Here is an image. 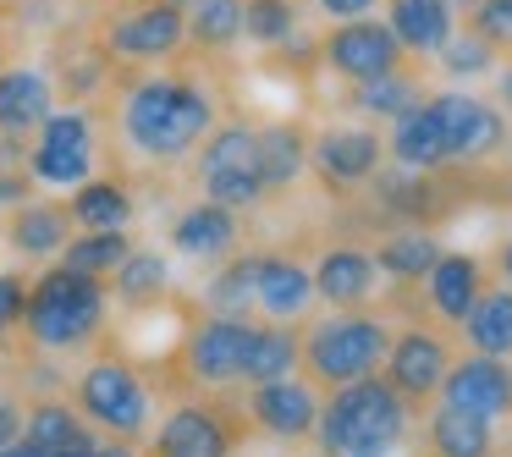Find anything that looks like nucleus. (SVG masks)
<instances>
[{"instance_id": "1a4fd4ad", "label": "nucleus", "mask_w": 512, "mask_h": 457, "mask_svg": "<svg viewBox=\"0 0 512 457\" xmlns=\"http://www.w3.org/2000/svg\"><path fill=\"white\" fill-rule=\"evenodd\" d=\"M441 402L446 408H463L474 419H507L512 413V369L501 358L479 353V358H463L441 375Z\"/></svg>"}, {"instance_id": "a18cd8bd", "label": "nucleus", "mask_w": 512, "mask_h": 457, "mask_svg": "<svg viewBox=\"0 0 512 457\" xmlns=\"http://www.w3.org/2000/svg\"><path fill=\"white\" fill-rule=\"evenodd\" d=\"M67 457H133V452H127V446H78V452H67Z\"/></svg>"}, {"instance_id": "412c9836", "label": "nucleus", "mask_w": 512, "mask_h": 457, "mask_svg": "<svg viewBox=\"0 0 512 457\" xmlns=\"http://www.w3.org/2000/svg\"><path fill=\"white\" fill-rule=\"evenodd\" d=\"M50 116V78L34 67L0 72V133H28Z\"/></svg>"}, {"instance_id": "a211bd4d", "label": "nucleus", "mask_w": 512, "mask_h": 457, "mask_svg": "<svg viewBox=\"0 0 512 457\" xmlns=\"http://www.w3.org/2000/svg\"><path fill=\"white\" fill-rule=\"evenodd\" d=\"M391 155H397V166H408V171H441L446 166V133H441V122H435V111H430V100H419V105H408L402 116H391Z\"/></svg>"}, {"instance_id": "79ce46f5", "label": "nucleus", "mask_w": 512, "mask_h": 457, "mask_svg": "<svg viewBox=\"0 0 512 457\" xmlns=\"http://www.w3.org/2000/svg\"><path fill=\"white\" fill-rule=\"evenodd\" d=\"M320 12L347 23V17H369V12H375V0H320Z\"/></svg>"}, {"instance_id": "c9c22d12", "label": "nucleus", "mask_w": 512, "mask_h": 457, "mask_svg": "<svg viewBox=\"0 0 512 457\" xmlns=\"http://www.w3.org/2000/svg\"><path fill=\"white\" fill-rule=\"evenodd\" d=\"M243 34L259 39V45H287L298 34L292 0H243Z\"/></svg>"}, {"instance_id": "39448f33", "label": "nucleus", "mask_w": 512, "mask_h": 457, "mask_svg": "<svg viewBox=\"0 0 512 457\" xmlns=\"http://www.w3.org/2000/svg\"><path fill=\"white\" fill-rule=\"evenodd\" d=\"M199 182L215 204L226 210H248L265 199V177H259V133L254 127H221L199 155Z\"/></svg>"}, {"instance_id": "c03bdc74", "label": "nucleus", "mask_w": 512, "mask_h": 457, "mask_svg": "<svg viewBox=\"0 0 512 457\" xmlns=\"http://www.w3.org/2000/svg\"><path fill=\"white\" fill-rule=\"evenodd\" d=\"M28 199V182L23 177H0V204H23Z\"/></svg>"}, {"instance_id": "58836bf2", "label": "nucleus", "mask_w": 512, "mask_h": 457, "mask_svg": "<svg viewBox=\"0 0 512 457\" xmlns=\"http://www.w3.org/2000/svg\"><path fill=\"white\" fill-rule=\"evenodd\" d=\"M435 56H446V72H452V78H474V72H490L496 45H485L479 34H452Z\"/></svg>"}, {"instance_id": "4c0bfd02", "label": "nucleus", "mask_w": 512, "mask_h": 457, "mask_svg": "<svg viewBox=\"0 0 512 457\" xmlns=\"http://www.w3.org/2000/svg\"><path fill=\"white\" fill-rule=\"evenodd\" d=\"M248 303H254V259H237V265H226L210 281V309L215 314H248Z\"/></svg>"}, {"instance_id": "0eeeda50", "label": "nucleus", "mask_w": 512, "mask_h": 457, "mask_svg": "<svg viewBox=\"0 0 512 457\" xmlns=\"http://www.w3.org/2000/svg\"><path fill=\"white\" fill-rule=\"evenodd\" d=\"M78 402H83V413H89L94 424H105V430L122 435V441L149 424V391H144V380H138L127 364H116V358L83 369Z\"/></svg>"}, {"instance_id": "dca6fc26", "label": "nucleus", "mask_w": 512, "mask_h": 457, "mask_svg": "<svg viewBox=\"0 0 512 457\" xmlns=\"http://www.w3.org/2000/svg\"><path fill=\"white\" fill-rule=\"evenodd\" d=\"M309 160L325 171L331 188H353V182H369L380 171V138L375 133H325L320 144L309 149Z\"/></svg>"}, {"instance_id": "ea45409f", "label": "nucleus", "mask_w": 512, "mask_h": 457, "mask_svg": "<svg viewBox=\"0 0 512 457\" xmlns=\"http://www.w3.org/2000/svg\"><path fill=\"white\" fill-rule=\"evenodd\" d=\"M474 34L496 50H512V0H474Z\"/></svg>"}, {"instance_id": "bb28decb", "label": "nucleus", "mask_w": 512, "mask_h": 457, "mask_svg": "<svg viewBox=\"0 0 512 457\" xmlns=\"http://www.w3.org/2000/svg\"><path fill=\"white\" fill-rule=\"evenodd\" d=\"M303 166H309V144H303L298 127L281 122L259 133V177H265V188H292Z\"/></svg>"}, {"instance_id": "f704fd0d", "label": "nucleus", "mask_w": 512, "mask_h": 457, "mask_svg": "<svg viewBox=\"0 0 512 457\" xmlns=\"http://www.w3.org/2000/svg\"><path fill=\"white\" fill-rule=\"evenodd\" d=\"M61 254H67L61 265L83 270V276H105V270H116L127 259V237L122 232H83L78 243H67Z\"/></svg>"}, {"instance_id": "5701e85b", "label": "nucleus", "mask_w": 512, "mask_h": 457, "mask_svg": "<svg viewBox=\"0 0 512 457\" xmlns=\"http://www.w3.org/2000/svg\"><path fill=\"white\" fill-rule=\"evenodd\" d=\"M171 243H177L188 259H215V254H226V248L237 243V215L226 210V204H215V199L193 204V210L177 221Z\"/></svg>"}, {"instance_id": "b1692460", "label": "nucleus", "mask_w": 512, "mask_h": 457, "mask_svg": "<svg viewBox=\"0 0 512 457\" xmlns=\"http://www.w3.org/2000/svg\"><path fill=\"white\" fill-rule=\"evenodd\" d=\"M303 358L298 336L281 331V325H254L248 331V353H243V380H254V386H265V380H281L292 375Z\"/></svg>"}, {"instance_id": "aec40b11", "label": "nucleus", "mask_w": 512, "mask_h": 457, "mask_svg": "<svg viewBox=\"0 0 512 457\" xmlns=\"http://www.w3.org/2000/svg\"><path fill=\"white\" fill-rule=\"evenodd\" d=\"M314 292L336 309H358V303L375 292V259L358 254V248H331L314 270Z\"/></svg>"}, {"instance_id": "3c124183", "label": "nucleus", "mask_w": 512, "mask_h": 457, "mask_svg": "<svg viewBox=\"0 0 512 457\" xmlns=\"http://www.w3.org/2000/svg\"><path fill=\"white\" fill-rule=\"evenodd\" d=\"M446 6H474V0H446Z\"/></svg>"}, {"instance_id": "ddd939ff", "label": "nucleus", "mask_w": 512, "mask_h": 457, "mask_svg": "<svg viewBox=\"0 0 512 457\" xmlns=\"http://www.w3.org/2000/svg\"><path fill=\"white\" fill-rule=\"evenodd\" d=\"M446 369H452V358H446L441 336H430V331H408L386 347V380L402 397H430V391H441Z\"/></svg>"}, {"instance_id": "9b49d317", "label": "nucleus", "mask_w": 512, "mask_h": 457, "mask_svg": "<svg viewBox=\"0 0 512 457\" xmlns=\"http://www.w3.org/2000/svg\"><path fill=\"white\" fill-rule=\"evenodd\" d=\"M430 111L446 133V160H485L490 149H501V138H507L501 116L490 111L485 100H468V94H435Z\"/></svg>"}, {"instance_id": "4be33fe9", "label": "nucleus", "mask_w": 512, "mask_h": 457, "mask_svg": "<svg viewBox=\"0 0 512 457\" xmlns=\"http://www.w3.org/2000/svg\"><path fill=\"white\" fill-rule=\"evenodd\" d=\"M479 287H485V270H479V259H468V254H441L430 265V303H435L441 320L463 325V314L474 309Z\"/></svg>"}, {"instance_id": "2f4dec72", "label": "nucleus", "mask_w": 512, "mask_h": 457, "mask_svg": "<svg viewBox=\"0 0 512 457\" xmlns=\"http://www.w3.org/2000/svg\"><path fill=\"white\" fill-rule=\"evenodd\" d=\"M435 259H441V248H435L430 232H402V237H391V243L380 248V270L397 276V281H424Z\"/></svg>"}, {"instance_id": "09e8293b", "label": "nucleus", "mask_w": 512, "mask_h": 457, "mask_svg": "<svg viewBox=\"0 0 512 457\" xmlns=\"http://www.w3.org/2000/svg\"><path fill=\"white\" fill-rule=\"evenodd\" d=\"M501 265H507V276H512V243H507V248H501Z\"/></svg>"}, {"instance_id": "423d86ee", "label": "nucleus", "mask_w": 512, "mask_h": 457, "mask_svg": "<svg viewBox=\"0 0 512 457\" xmlns=\"http://www.w3.org/2000/svg\"><path fill=\"white\" fill-rule=\"evenodd\" d=\"M45 188H78L94 171V122L83 111H50L39 122V144L28 155Z\"/></svg>"}, {"instance_id": "49530a36", "label": "nucleus", "mask_w": 512, "mask_h": 457, "mask_svg": "<svg viewBox=\"0 0 512 457\" xmlns=\"http://www.w3.org/2000/svg\"><path fill=\"white\" fill-rule=\"evenodd\" d=\"M0 457H50V452H39L34 441H23V435H17V441L6 446V452H0Z\"/></svg>"}, {"instance_id": "a878e982", "label": "nucleus", "mask_w": 512, "mask_h": 457, "mask_svg": "<svg viewBox=\"0 0 512 457\" xmlns=\"http://www.w3.org/2000/svg\"><path fill=\"white\" fill-rule=\"evenodd\" d=\"M468 325V342L490 358H507L512 353V292H479L474 309L463 314Z\"/></svg>"}, {"instance_id": "7c9ffc66", "label": "nucleus", "mask_w": 512, "mask_h": 457, "mask_svg": "<svg viewBox=\"0 0 512 457\" xmlns=\"http://www.w3.org/2000/svg\"><path fill=\"white\" fill-rule=\"evenodd\" d=\"M12 243L23 254H56V248H67V215L50 210V204H28L12 221Z\"/></svg>"}, {"instance_id": "37998d69", "label": "nucleus", "mask_w": 512, "mask_h": 457, "mask_svg": "<svg viewBox=\"0 0 512 457\" xmlns=\"http://www.w3.org/2000/svg\"><path fill=\"white\" fill-rule=\"evenodd\" d=\"M17 435H23V413H17V408H6V402H0V452H6V446H12Z\"/></svg>"}, {"instance_id": "72a5a7b5", "label": "nucleus", "mask_w": 512, "mask_h": 457, "mask_svg": "<svg viewBox=\"0 0 512 457\" xmlns=\"http://www.w3.org/2000/svg\"><path fill=\"white\" fill-rule=\"evenodd\" d=\"M166 281H171V270H166V259H160V254H133V248H127V259L116 265V292H122L127 303L160 298Z\"/></svg>"}, {"instance_id": "9d476101", "label": "nucleus", "mask_w": 512, "mask_h": 457, "mask_svg": "<svg viewBox=\"0 0 512 457\" xmlns=\"http://www.w3.org/2000/svg\"><path fill=\"white\" fill-rule=\"evenodd\" d=\"M182 39H188V17H182L171 0H149V6L116 17V23L105 28V45L127 61H160V56H171Z\"/></svg>"}, {"instance_id": "e433bc0d", "label": "nucleus", "mask_w": 512, "mask_h": 457, "mask_svg": "<svg viewBox=\"0 0 512 457\" xmlns=\"http://www.w3.org/2000/svg\"><path fill=\"white\" fill-rule=\"evenodd\" d=\"M380 204H386V210H397V215H424L430 210V171H386V177H380Z\"/></svg>"}, {"instance_id": "de8ad7c7", "label": "nucleus", "mask_w": 512, "mask_h": 457, "mask_svg": "<svg viewBox=\"0 0 512 457\" xmlns=\"http://www.w3.org/2000/svg\"><path fill=\"white\" fill-rule=\"evenodd\" d=\"M171 6H177V12H182V17H188V12H193V6H199V0H171Z\"/></svg>"}, {"instance_id": "f03ea898", "label": "nucleus", "mask_w": 512, "mask_h": 457, "mask_svg": "<svg viewBox=\"0 0 512 457\" xmlns=\"http://www.w3.org/2000/svg\"><path fill=\"white\" fill-rule=\"evenodd\" d=\"M320 446L325 457H391L408 430V402L391 380H347L320 408Z\"/></svg>"}, {"instance_id": "f8f14e48", "label": "nucleus", "mask_w": 512, "mask_h": 457, "mask_svg": "<svg viewBox=\"0 0 512 457\" xmlns=\"http://www.w3.org/2000/svg\"><path fill=\"white\" fill-rule=\"evenodd\" d=\"M248 331L254 325L243 314H215L199 331L188 336V369L204 386H226V380H243V353H248Z\"/></svg>"}, {"instance_id": "8fccbe9b", "label": "nucleus", "mask_w": 512, "mask_h": 457, "mask_svg": "<svg viewBox=\"0 0 512 457\" xmlns=\"http://www.w3.org/2000/svg\"><path fill=\"white\" fill-rule=\"evenodd\" d=\"M501 94H507V100H512V72H507V78H501Z\"/></svg>"}, {"instance_id": "f257e3e1", "label": "nucleus", "mask_w": 512, "mask_h": 457, "mask_svg": "<svg viewBox=\"0 0 512 457\" xmlns=\"http://www.w3.org/2000/svg\"><path fill=\"white\" fill-rule=\"evenodd\" d=\"M210 122H215V100L199 83H182V78H144L122 100L127 144L149 160L188 155V149L210 133Z\"/></svg>"}, {"instance_id": "cd10ccee", "label": "nucleus", "mask_w": 512, "mask_h": 457, "mask_svg": "<svg viewBox=\"0 0 512 457\" xmlns=\"http://www.w3.org/2000/svg\"><path fill=\"white\" fill-rule=\"evenodd\" d=\"M23 441H34L39 452H50V457H67V452H78V446H89V430H83V419H72V408L39 402L23 419Z\"/></svg>"}, {"instance_id": "7ed1b4c3", "label": "nucleus", "mask_w": 512, "mask_h": 457, "mask_svg": "<svg viewBox=\"0 0 512 457\" xmlns=\"http://www.w3.org/2000/svg\"><path fill=\"white\" fill-rule=\"evenodd\" d=\"M23 320H28V336L39 347H78L100 331L105 320V287L100 276H83V270L61 265L50 276L34 281L23 303Z\"/></svg>"}, {"instance_id": "c85d7f7f", "label": "nucleus", "mask_w": 512, "mask_h": 457, "mask_svg": "<svg viewBox=\"0 0 512 457\" xmlns=\"http://www.w3.org/2000/svg\"><path fill=\"white\" fill-rule=\"evenodd\" d=\"M127 215H133V199L116 182H78V199H72V221L83 232H122Z\"/></svg>"}, {"instance_id": "2eb2a0df", "label": "nucleus", "mask_w": 512, "mask_h": 457, "mask_svg": "<svg viewBox=\"0 0 512 457\" xmlns=\"http://www.w3.org/2000/svg\"><path fill=\"white\" fill-rule=\"evenodd\" d=\"M226 452H232V430H226L221 413L199 408V402L177 408L155 435V457H226Z\"/></svg>"}, {"instance_id": "20e7f679", "label": "nucleus", "mask_w": 512, "mask_h": 457, "mask_svg": "<svg viewBox=\"0 0 512 457\" xmlns=\"http://www.w3.org/2000/svg\"><path fill=\"white\" fill-rule=\"evenodd\" d=\"M386 347H391V331L380 320H369V314H336V320H325V325L309 331L303 358H309L314 380L347 386V380L375 375L380 358H386Z\"/></svg>"}, {"instance_id": "393cba45", "label": "nucleus", "mask_w": 512, "mask_h": 457, "mask_svg": "<svg viewBox=\"0 0 512 457\" xmlns=\"http://www.w3.org/2000/svg\"><path fill=\"white\" fill-rule=\"evenodd\" d=\"M430 452L435 457H490V419H474L463 408H446L430 419Z\"/></svg>"}, {"instance_id": "a19ab883", "label": "nucleus", "mask_w": 512, "mask_h": 457, "mask_svg": "<svg viewBox=\"0 0 512 457\" xmlns=\"http://www.w3.org/2000/svg\"><path fill=\"white\" fill-rule=\"evenodd\" d=\"M23 303H28V287L17 276H0V336L23 320Z\"/></svg>"}, {"instance_id": "f3484780", "label": "nucleus", "mask_w": 512, "mask_h": 457, "mask_svg": "<svg viewBox=\"0 0 512 457\" xmlns=\"http://www.w3.org/2000/svg\"><path fill=\"white\" fill-rule=\"evenodd\" d=\"M314 298V276L292 259H254V303L270 320H298Z\"/></svg>"}, {"instance_id": "4468645a", "label": "nucleus", "mask_w": 512, "mask_h": 457, "mask_svg": "<svg viewBox=\"0 0 512 457\" xmlns=\"http://www.w3.org/2000/svg\"><path fill=\"white\" fill-rule=\"evenodd\" d=\"M254 419L270 435H281V441H298V435H309L320 424V397H314L309 380H292V375L265 380L254 391Z\"/></svg>"}, {"instance_id": "6ab92c4d", "label": "nucleus", "mask_w": 512, "mask_h": 457, "mask_svg": "<svg viewBox=\"0 0 512 457\" xmlns=\"http://www.w3.org/2000/svg\"><path fill=\"white\" fill-rule=\"evenodd\" d=\"M386 28L397 34L402 50H413V56H435V50L457 34L446 0H391V23Z\"/></svg>"}, {"instance_id": "473e14b6", "label": "nucleus", "mask_w": 512, "mask_h": 457, "mask_svg": "<svg viewBox=\"0 0 512 457\" xmlns=\"http://www.w3.org/2000/svg\"><path fill=\"white\" fill-rule=\"evenodd\" d=\"M353 105H358L364 116H402L408 105H419V83L402 78V72L364 78V83H353Z\"/></svg>"}, {"instance_id": "6e6552de", "label": "nucleus", "mask_w": 512, "mask_h": 457, "mask_svg": "<svg viewBox=\"0 0 512 457\" xmlns=\"http://www.w3.org/2000/svg\"><path fill=\"white\" fill-rule=\"evenodd\" d=\"M325 67L342 72L347 83L364 78H386V72H402V45L386 23H364V17H347L331 39H325Z\"/></svg>"}, {"instance_id": "c756f323", "label": "nucleus", "mask_w": 512, "mask_h": 457, "mask_svg": "<svg viewBox=\"0 0 512 457\" xmlns=\"http://www.w3.org/2000/svg\"><path fill=\"white\" fill-rule=\"evenodd\" d=\"M188 39L204 50H221L243 39V0H199L188 12Z\"/></svg>"}]
</instances>
